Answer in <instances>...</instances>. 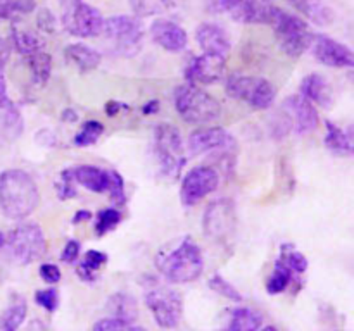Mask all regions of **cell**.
<instances>
[{"label": "cell", "instance_id": "obj_13", "mask_svg": "<svg viewBox=\"0 0 354 331\" xmlns=\"http://www.w3.org/2000/svg\"><path fill=\"white\" fill-rule=\"evenodd\" d=\"M235 148H237V141L234 134L220 126L201 128L189 137V154L192 157L201 154H213V152L232 155L235 154Z\"/></svg>", "mask_w": 354, "mask_h": 331}, {"label": "cell", "instance_id": "obj_26", "mask_svg": "<svg viewBox=\"0 0 354 331\" xmlns=\"http://www.w3.org/2000/svg\"><path fill=\"white\" fill-rule=\"evenodd\" d=\"M9 45H12L19 54L31 55L44 48V40H41L40 34L35 33V31L21 30V28L12 26V30H10Z\"/></svg>", "mask_w": 354, "mask_h": 331}, {"label": "cell", "instance_id": "obj_41", "mask_svg": "<svg viewBox=\"0 0 354 331\" xmlns=\"http://www.w3.org/2000/svg\"><path fill=\"white\" fill-rule=\"evenodd\" d=\"M37 26L40 28L45 33H54L55 26H57V21H55L54 14L48 9H41L37 16Z\"/></svg>", "mask_w": 354, "mask_h": 331}, {"label": "cell", "instance_id": "obj_50", "mask_svg": "<svg viewBox=\"0 0 354 331\" xmlns=\"http://www.w3.org/2000/svg\"><path fill=\"white\" fill-rule=\"evenodd\" d=\"M76 119H78V114H76L75 110L68 109L62 112V121H69V123H73V121H76Z\"/></svg>", "mask_w": 354, "mask_h": 331}, {"label": "cell", "instance_id": "obj_5", "mask_svg": "<svg viewBox=\"0 0 354 331\" xmlns=\"http://www.w3.org/2000/svg\"><path fill=\"white\" fill-rule=\"evenodd\" d=\"M154 152L162 174L176 179L185 166V147L178 128L169 123H161L154 130Z\"/></svg>", "mask_w": 354, "mask_h": 331}, {"label": "cell", "instance_id": "obj_22", "mask_svg": "<svg viewBox=\"0 0 354 331\" xmlns=\"http://www.w3.org/2000/svg\"><path fill=\"white\" fill-rule=\"evenodd\" d=\"M286 2L318 26H328L334 21V10L325 0H286Z\"/></svg>", "mask_w": 354, "mask_h": 331}, {"label": "cell", "instance_id": "obj_38", "mask_svg": "<svg viewBox=\"0 0 354 331\" xmlns=\"http://www.w3.org/2000/svg\"><path fill=\"white\" fill-rule=\"evenodd\" d=\"M107 192L111 193V200L120 205L127 202V193H124V181L123 176L116 171H109V188Z\"/></svg>", "mask_w": 354, "mask_h": 331}, {"label": "cell", "instance_id": "obj_49", "mask_svg": "<svg viewBox=\"0 0 354 331\" xmlns=\"http://www.w3.org/2000/svg\"><path fill=\"white\" fill-rule=\"evenodd\" d=\"M120 109H121V106L118 102H109L106 106V112L109 114V116H116L118 110H120Z\"/></svg>", "mask_w": 354, "mask_h": 331}, {"label": "cell", "instance_id": "obj_30", "mask_svg": "<svg viewBox=\"0 0 354 331\" xmlns=\"http://www.w3.org/2000/svg\"><path fill=\"white\" fill-rule=\"evenodd\" d=\"M28 68H30L33 81L38 85H45L47 79L50 78L52 71V57L45 52H35V54L28 55Z\"/></svg>", "mask_w": 354, "mask_h": 331}, {"label": "cell", "instance_id": "obj_33", "mask_svg": "<svg viewBox=\"0 0 354 331\" xmlns=\"http://www.w3.org/2000/svg\"><path fill=\"white\" fill-rule=\"evenodd\" d=\"M104 133V124L99 121H86L82 126V131L73 138V143L76 147H88L93 145Z\"/></svg>", "mask_w": 354, "mask_h": 331}, {"label": "cell", "instance_id": "obj_23", "mask_svg": "<svg viewBox=\"0 0 354 331\" xmlns=\"http://www.w3.org/2000/svg\"><path fill=\"white\" fill-rule=\"evenodd\" d=\"M64 55L68 57V61L71 64H75L76 68L82 72H90L100 64V54L95 48L88 47L85 43H71L66 47Z\"/></svg>", "mask_w": 354, "mask_h": 331}, {"label": "cell", "instance_id": "obj_16", "mask_svg": "<svg viewBox=\"0 0 354 331\" xmlns=\"http://www.w3.org/2000/svg\"><path fill=\"white\" fill-rule=\"evenodd\" d=\"M283 110H286V116L289 117L292 130L297 134H306L310 131L317 130L318 121H320L318 119L317 109L303 95L289 97L286 103H283Z\"/></svg>", "mask_w": 354, "mask_h": 331}, {"label": "cell", "instance_id": "obj_11", "mask_svg": "<svg viewBox=\"0 0 354 331\" xmlns=\"http://www.w3.org/2000/svg\"><path fill=\"white\" fill-rule=\"evenodd\" d=\"M235 224H237V214H235V203L230 199H220L207 205L203 217V228L207 238L216 241L228 240L234 237Z\"/></svg>", "mask_w": 354, "mask_h": 331}, {"label": "cell", "instance_id": "obj_17", "mask_svg": "<svg viewBox=\"0 0 354 331\" xmlns=\"http://www.w3.org/2000/svg\"><path fill=\"white\" fill-rule=\"evenodd\" d=\"M275 10L273 0H237L228 14L242 24H270Z\"/></svg>", "mask_w": 354, "mask_h": 331}, {"label": "cell", "instance_id": "obj_46", "mask_svg": "<svg viewBox=\"0 0 354 331\" xmlns=\"http://www.w3.org/2000/svg\"><path fill=\"white\" fill-rule=\"evenodd\" d=\"M9 55H10L9 41L3 40V38L0 37V64L6 66V62L9 61Z\"/></svg>", "mask_w": 354, "mask_h": 331}, {"label": "cell", "instance_id": "obj_40", "mask_svg": "<svg viewBox=\"0 0 354 331\" xmlns=\"http://www.w3.org/2000/svg\"><path fill=\"white\" fill-rule=\"evenodd\" d=\"M280 262H283V264H286L292 272H299V274H303V272L308 269V259L297 250L283 252Z\"/></svg>", "mask_w": 354, "mask_h": 331}, {"label": "cell", "instance_id": "obj_25", "mask_svg": "<svg viewBox=\"0 0 354 331\" xmlns=\"http://www.w3.org/2000/svg\"><path fill=\"white\" fill-rule=\"evenodd\" d=\"M26 300L14 295L12 302L0 314V331H17L21 328V324L24 323V319H26Z\"/></svg>", "mask_w": 354, "mask_h": 331}, {"label": "cell", "instance_id": "obj_42", "mask_svg": "<svg viewBox=\"0 0 354 331\" xmlns=\"http://www.w3.org/2000/svg\"><path fill=\"white\" fill-rule=\"evenodd\" d=\"M40 278L48 285H54L61 279V269L55 264H41L40 265Z\"/></svg>", "mask_w": 354, "mask_h": 331}, {"label": "cell", "instance_id": "obj_29", "mask_svg": "<svg viewBox=\"0 0 354 331\" xmlns=\"http://www.w3.org/2000/svg\"><path fill=\"white\" fill-rule=\"evenodd\" d=\"M35 9V0H0V21H19Z\"/></svg>", "mask_w": 354, "mask_h": 331}, {"label": "cell", "instance_id": "obj_15", "mask_svg": "<svg viewBox=\"0 0 354 331\" xmlns=\"http://www.w3.org/2000/svg\"><path fill=\"white\" fill-rule=\"evenodd\" d=\"M227 59L203 54L190 57L185 68V78L190 85H211L223 76Z\"/></svg>", "mask_w": 354, "mask_h": 331}, {"label": "cell", "instance_id": "obj_48", "mask_svg": "<svg viewBox=\"0 0 354 331\" xmlns=\"http://www.w3.org/2000/svg\"><path fill=\"white\" fill-rule=\"evenodd\" d=\"M92 217V212H88V210H78V212L75 214V217H73V224H80L82 221H86Z\"/></svg>", "mask_w": 354, "mask_h": 331}, {"label": "cell", "instance_id": "obj_35", "mask_svg": "<svg viewBox=\"0 0 354 331\" xmlns=\"http://www.w3.org/2000/svg\"><path fill=\"white\" fill-rule=\"evenodd\" d=\"M2 110V126L10 138H16L23 131V119L12 103L6 106Z\"/></svg>", "mask_w": 354, "mask_h": 331}, {"label": "cell", "instance_id": "obj_47", "mask_svg": "<svg viewBox=\"0 0 354 331\" xmlns=\"http://www.w3.org/2000/svg\"><path fill=\"white\" fill-rule=\"evenodd\" d=\"M159 110V102L158 100H151L149 103H145L144 109H142V112L145 114V116H149V114H156Z\"/></svg>", "mask_w": 354, "mask_h": 331}, {"label": "cell", "instance_id": "obj_45", "mask_svg": "<svg viewBox=\"0 0 354 331\" xmlns=\"http://www.w3.org/2000/svg\"><path fill=\"white\" fill-rule=\"evenodd\" d=\"M10 100L7 95V83H6V74H3V66L0 64V109H3L6 106H9Z\"/></svg>", "mask_w": 354, "mask_h": 331}, {"label": "cell", "instance_id": "obj_10", "mask_svg": "<svg viewBox=\"0 0 354 331\" xmlns=\"http://www.w3.org/2000/svg\"><path fill=\"white\" fill-rule=\"evenodd\" d=\"M145 305L152 312L156 324L173 330L180 324L183 314V299L180 292L169 286L154 285L145 292Z\"/></svg>", "mask_w": 354, "mask_h": 331}, {"label": "cell", "instance_id": "obj_6", "mask_svg": "<svg viewBox=\"0 0 354 331\" xmlns=\"http://www.w3.org/2000/svg\"><path fill=\"white\" fill-rule=\"evenodd\" d=\"M114 52L123 57H133L138 54L144 40V24L137 16H111L104 19L102 31Z\"/></svg>", "mask_w": 354, "mask_h": 331}, {"label": "cell", "instance_id": "obj_27", "mask_svg": "<svg viewBox=\"0 0 354 331\" xmlns=\"http://www.w3.org/2000/svg\"><path fill=\"white\" fill-rule=\"evenodd\" d=\"M325 145L337 155H351L353 154V133L351 130L344 131L334 124L332 121H327V137H325Z\"/></svg>", "mask_w": 354, "mask_h": 331}, {"label": "cell", "instance_id": "obj_51", "mask_svg": "<svg viewBox=\"0 0 354 331\" xmlns=\"http://www.w3.org/2000/svg\"><path fill=\"white\" fill-rule=\"evenodd\" d=\"M159 2H161L162 7H171V6H175L178 0H159Z\"/></svg>", "mask_w": 354, "mask_h": 331}, {"label": "cell", "instance_id": "obj_34", "mask_svg": "<svg viewBox=\"0 0 354 331\" xmlns=\"http://www.w3.org/2000/svg\"><path fill=\"white\" fill-rule=\"evenodd\" d=\"M121 221V212L114 207L109 209H102L97 214V223H95V233L97 237H104L106 233L113 231L114 228L120 224Z\"/></svg>", "mask_w": 354, "mask_h": 331}, {"label": "cell", "instance_id": "obj_18", "mask_svg": "<svg viewBox=\"0 0 354 331\" xmlns=\"http://www.w3.org/2000/svg\"><path fill=\"white\" fill-rule=\"evenodd\" d=\"M196 40L203 54L227 59L232 50V43L227 31L214 23L199 24L196 30Z\"/></svg>", "mask_w": 354, "mask_h": 331}, {"label": "cell", "instance_id": "obj_21", "mask_svg": "<svg viewBox=\"0 0 354 331\" xmlns=\"http://www.w3.org/2000/svg\"><path fill=\"white\" fill-rule=\"evenodd\" d=\"M301 95L324 109H330L334 103V92H332L330 83L320 74H310L301 81Z\"/></svg>", "mask_w": 354, "mask_h": 331}, {"label": "cell", "instance_id": "obj_4", "mask_svg": "<svg viewBox=\"0 0 354 331\" xmlns=\"http://www.w3.org/2000/svg\"><path fill=\"white\" fill-rule=\"evenodd\" d=\"M3 248L10 261L19 265H28L44 257L47 250V240L40 224L24 223L14 228L9 237H6Z\"/></svg>", "mask_w": 354, "mask_h": 331}, {"label": "cell", "instance_id": "obj_53", "mask_svg": "<svg viewBox=\"0 0 354 331\" xmlns=\"http://www.w3.org/2000/svg\"><path fill=\"white\" fill-rule=\"evenodd\" d=\"M261 331H279V330H277L275 326H266V328H263Z\"/></svg>", "mask_w": 354, "mask_h": 331}, {"label": "cell", "instance_id": "obj_8", "mask_svg": "<svg viewBox=\"0 0 354 331\" xmlns=\"http://www.w3.org/2000/svg\"><path fill=\"white\" fill-rule=\"evenodd\" d=\"M61 24L73 37L92 38L102 31L104 17L85 0H61Z\"/></svg>", "mask_w": 354, "mask_h": 331}, {"label": "cell", "instance_id": "obj_52", "mask_svg": "<svg viewBox=\"0 0 354 331\" xmlns=\"http://www.w3.org/2000/svg\"><path fill=\"white\" fill-rule=\"evenodd\" d=\"M3 245H6V234H3L2 231H0V252L3 250Z\"/></svg>", "mask_w": 354, "mask_h": 331}, {"label": "cell", "instance_id": "obj_32", "mask_svg": "<svg viewBox=\"0 0 354 331\" xmlns=\"http://www.w3.org/2000/svg\"><path fill=\"white\" fill-rule=\"evenodd\" d=\"M107 262V255L100 250H88L85 259L82 261L78 268V274L85 281H93L97 278V271Z\"/></svg>", "mask_w": 354, "mask_h": 331}, {"label": "cell", "instance_id": "obj_1", "mask_svg": "<svg viewBox=\"0 0 354 331\" xmlns=\"http://www.w3.org/2000/svg\"><path fill=\"white\" fill-rule=\"evenodd\" d=\"M40 202L37 183L23 169H7L0 174V210L14 221L26 219Z\"/></svg>", "mask_w": 354, "mask_h": 331}, {"label": "cell", "instance_id": "obj_7", "mask_svg": "<svg viewBox=\"0 0 354 331\" xmlns=\"http://www.w3.org/2000/svg\"><path fill=\"white\" fill-rule=\"evenodd\" d=\"M270 24L275 30V37L280 48L289 57H301L310 48L311 40H313V33H311L310 26L301 17L286 12L280 7H277Z\"/></svg>", "mask_w": 354, "mask_h": 331}, {"label": "cell", "instance_id": "obj_2", "mask_svg": "<svg viewBox=\"0 0 354 331\" xmlns=\"http://www.w3.org/2000/svg\"><path fill=\"white\" fill-rule=\"evenodd\" d=\"M159 272L169 283H190L199 278L204 271V259L199 245L190 237L180 240L169 252H161L158 255Z\"/></svg>", "mask_w": 354, "mask_h": 331}, {"label": "cell", "instance_id": "obj_39", "mask_svg": "<svg viewBox=\"0 0 354 331\" xmlns=\"http://www.w3.org/2000/svg\"><path fill=\"white\" fill-rule=\"evenodd\" d=\"M35 302L40 307H44L47 312H54L59 307V292L55 288L38 290V292L35 293Z\"/></svg>", "mask_w": 354, "mask_h": 331}, {"label": "cell", "instance_id": "obj_31", "mask_svg": "<svg viewBox=\"0 0 354 331\" xmlns=\"http://www.w3.org/2000/svg\"><path fill=\"white\" fill-rule=\"evenodd\" d=\"M290 279H292V271L283 262L279 261L273 272L270 274L268 281H266V292L270 295H279V293L286 292L287 286L290 285Z\"/></svg>", "mask_w": 354, "mask_h": 331}, {"label": "cell", "instance_id": "obj_44", "mask_svg": "<svg viewBox=\"0 0 354 331\" xmlns=\"http://www.w3.org/2000/svg\"><path fill=\"white\" fill-rule=\"evenodd\" d=\"M80 255V241L76 240H69L66 243V247L62 248L61 254V261L64 262H75Z\"/></svg>", "mask_w": 354, "mask_h": 331}, {"label": "cell", "instance_id": "obj_9", "mask_svg": "<svg viewBox=\"0 0 354 331\" xmlns=\"http://www.w3.org/2000/svg\"><path fill=\"white\" fill-rule=\"evenodd\" d=\"M227 95L249 103L252 109L265 110L270 109L275 102L277 90L268 79L261 78V76L235 74L228 79Z\"/></svg>", "mask_w": 354, "mask_h": 331}, {"label": "cell", "instance_id": "obj_28", "mask_svg": "<svg viewBox=\"0 0 354 331\" xmlns=\"http://www.w3.org/2000/svg\"><path fill=\"white\" fill-rule=\"evenodd\" d=\"M261 328V316L249 307H239L232 312L228 331H258Z\"/></svg>", "mask_w": 354, "mask_h": 331}, {"label": "cell", "instance_id": "obj_37", "mask_svg": "<svg viewBox=\"0 0 354 331\" xmlns=\"http://www.w3.org/2000/svg\"><path fill=\"white\" fill-rule=\"evenodd\" d=\"M92 331H145L144 328L133 326L130 323H124V321L114 319V317H106V319H100L99 323L93 324Z\"/></svg>", "mask_w": 354, "mask_h": 331}, {"label": "cell", "instance_id": "obj_24", "mask_svg": "<svg viewBox=\"0 0 354 331\" xmlns=\"http://www.w3.org/2000/svg\"><path fill=\"white\" fill-rule=\"evenodd\" d=\"M107 310H109L111 317L124 321V323L130 324L138 317L137 300L123 292L114 293V295L107 300Z\"/></svg>", "mask_w": 354, "mask_h": 331}, {"label": "cell", "instance_id": "obj_20", "mask_svg": "<svg viewBox=\"0 0 354 331\" xmlns=\"http://www.w3.org/2000/svg\"><path fill=\"white\" fill-rule=\"evenodd\" d=\"M71 181L78 183L83 188L95 193H104L109 188V171L92 164L76 166L73 169H66Z\"/></svg>", "mask_w": 354, "mask_h": 331}, {"label": "cell", "instance_id": "obj_12", "mask_svg": "<svg viewBox=\"0 0 354 331\" xmlns=\"http://www.w3.org/2000/svg\"><path fill=\"white\" fill-rule=\"evenodd\" d=\"M218 185H220V176L213 168L207 166H197V168L190 169L185 176H183L182 188H180V197H182V203L187 207H192L199 203L204 197L209 193L216 192Z\"/></svg>", "mask_w": 354, "mask_h": 331}, {"label": "cell", "instance_id": "obj_19", "mask_svg": "<svg viewBox=\"0 0 354 331\" xmlns=\"http://www.w3.org/2000/svg\"><path fill=\"white\" fill-rule=\"evenodd\" d=\"M151 37L156 45L168 52H182L189 43L187 31L169 19H156L151 24Z\"/></svg>", "mask_w": 354, "mask_h": 331}, {"label": "cell", "instance_id": "obj_36", "mask_svg": "<svg viewBox=\"0 0 354 331\" xmlns=\"http://www.w3.org/2000/svg\"><path fill=\"white\" fill-rule=\"evenodd\" d=\"M209 288L213 290V292L220 293V295L225 297V299L232 300V302H242L241 292H239L234 285H230L227 279L221 278L220 274H214L213 278L209 279Z\"/></svg>", "mask_w": 354, "mask_h": 331}, {"label": "cell", "instance_id": "obj_3", "mask_svg": "<svg viewBox=\"0 0 354 331\" xmlns=\"http://www.w3.org/2000/svg\"><path fill=\"white\" fill-rule=\"evenodd\" d=\"M180 117L190 124H207L221 117V106L213 95L197 85L180 86L175 93Z\"/></svg>", "mask_w": 354, "mask_h": 331}, {"label": "cell", "instance_id": "obj_14", "mask_svg": "<svg viewBox=\"0 0 354 331\" xmlns=\"http://www.w3.org/2000/svg\"><path fill=\"white\" fill-rule=\"evenodd\" d=\"M310 48L313 50L315 59L320 64L328 68H353L354 54L349 47H346L341 41L334 40L325 34H313Z\"/></svg>", "mask_w": 354, "mask_h": 331}, {"label": "cell", "instance_id": "obj_43", "mask_svg": "<svg viewBox=\"0 0 354 331\" xmlns=\"http://www.w3.org/2000/svg\"><path fill=\"white\" fill-rule=\"evenodd\" d=\"M237 0H206V6L214 14H228Z\"/></svg>", "mask_w": 354, "mask_h": 331}]
</instances>
